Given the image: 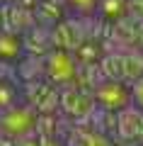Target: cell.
I'll return each mask as SVG.
<instances>
[{"mask_svg": "<svg viewBox=\"0 0 143 146\" xmlns=\"http://www.w3.org/2000/svg\"><path fill=\"white\" fill-rule=\"evenodd\" d=\"M97 71L102 78L109 80H124L131 83L138 76H143V51L141 49H121V51H109L100 58Z\"/></svg>", "mask_w": 143, "mask_h": 146, "instance_id": "1", "label": "cell"}, {"mask_svg": "<svg viewBox=\"0 0 143 146\" xmlns=\"http://www.w3.org/2000/svg\"><path fill=\"white\" fill-rule=\"evenodd\" d=\"M39 112L32 105H10L0 112V134L7 139H20L36 129Z\"/></svg>", "mask_w": 143, "mask_h": 146, "instance_id": "2", "label": "cell"}, {"mask_svg": "<svg viewBox=\"0 0 143 146\" xmlns=\"http://www.w3.org/2000/svg\"><path fill=\"white\" fill-rule=\"evenodd\" d=\"M78 66L73 51H66V49H51L46 54L44 61V73L51 85H71L78 80Z\"/></svg>", "mask_w": 143, "mask_h": 146, "instance_id": "3", "label": "cell"}, {"mask_svg": "<svg viewBox=\"0 0 143 146\" xmlns=\"http://www.w3.org/2000/svg\"><path fill=\"white\" fill-rule=\"evenodd\" d=\"M92 100L97 107H102L104 112H119L126 105H131V93H129V83L124 80H109L102 78L92 85Z\"/></svg>", "mask_w": 143, "mask_h": 146, "instance_id": "4", "label": "cell"}, {"mask_svg": "<svg viewBox=\"0 0 143 146\" xmlns=\"http://www.w3.org/2000/svg\"><path fill=\"white\" fill-rule=\"evenodd\" d=\"M58 107L66 112L68 117H75V119H85L95 112V100H92V93L80 85H71L63 93H58Z\"/></svg>", "mask_w": 143, "mask_h": 146, "instance_id": "5", "label": "cell"}, {"mask_svg": "<svg viewBox=\"0 0 143 146\" xmlns=\"http://www.w3.org/2000/svg\"><path fill=\"white\" fill-rule=\"evenodd\" d=\"M114 134L121 141L141 144L143 141V110L126 105L124 110L114 112Z\"/></svg>", "mask_w": 143, "mask_h": 146, "instance_id": "6", "label": "cell"}, {"mask_svg": "<svg viewBox=\"0 0 143 146\" xmlns=\"http://www.w3.org/2000/svg\"><path fill=\"white\" fill-rule=\"evenodd\" d=\"M82 39L85 34L80 32V25L75 20H58L51 32V44L56 49H66V51H73Z\"/></svg>", "mask_w": 143, "mask_h": 146, "instance_id": "7", "label": "cell"}, {"mask_svg": "<svg viewBox=\"0 0 143 146\" xmlns=\"http://www.w3.org/2000/svg\"><path fill=\"white\" fill-rule=\"evenodd\" d=\"M73 56H75L78 66H97L100 58L104 56V46L97 36H85L75 49H73Z\"/></svg>", "mask_w": 143, "mask_h": 146, "instance_id": "8", "label": "cell"}, {"mask_svg": "<svg viewBox=\"0 0 143 146\" xmlns=\"http://www.w3.org/2000/svg\"><path fill=\"white\" fill-rule=\"evenodd\" d=\"M66 146H114L104 131L97 129H73L66 139Z\"/></svg>", "mask_w": 143, "mask_h": 146, "instance_id": "9", "label": "cell"}, {"mask_svg": "<svg viewBox=\"0 0 143 146\" xmlns=\"http://www.w3.org/2000/svg\"><path fill=\"white\" fill-rule=\"evenodd\" d=\"M24 44H22L20 32H0V61H15L22 54Z\"/></svg>", "mask_w": 143, "mask_h": 146, "instance_id": "10", "label": "cell"}, {"mask_svg": "<svg viewBox=\"0 0 143 146\" xmlns=\"http://www.w3.org/2000/svg\"><path fill=\"white\" fill-rule=\"evenodd\" d=\"M97 15L102 17L104 22L114 25L117 20L126 17V0H100V5H97Z\"/></svg>", "mask_w": 143, "mask_h": 146, "instance_id": "11", "label": "cell"}, {"mask_svg": "<svg viewBox=\"0 0 143 146\" xmlns=\"http://www.w3.org/2000/svg\"><path fill=\"white\" fill-rule=\"evenodd\" d=\"M63 3H66V7L71 12H75L78 17L97 15V5H100V0H63Z\"/></svg>", "mask_w": 143, "mask_h": 146, "instance_id": "12", "label": "cell"}, {"mask_svg": "<svg viewBox=\"0 0 143 146\" xmlns=\"http://www.w3.org/2000/svg\"><path fill=\"white\" fill-rule=\"evenodd\" d=\"M129 93H131V105L143 110V76H138L136 80L129 83Z\"/></svg>", "mask_w": 143, "mask_h": 146, "instance_id": "13", "label": "cell"}, {"mask_svg": "<svg viewBox=\"0 0 143 146\" xmlns=\"http://www.w3.org/2000/svg\"><path fill=\"white\" fill-rule=\"evenodd\" d=\"M15 98H17V90L12 88L7 80H0V110L15 105Z\"/></svg>", "mask_w": 143, "mask_h": 146, "instance_id": "14", "label": "cell"}, {"mask_svg": "<svg viewBox=\"0 0 143 146\" xmlns=\"http://www.w3.org/2000/svg\"><path fill=\"white\" fill-rule=\"evenodd\" d=\"M126 17L143 22V0H126Z\"/></svg>", "mask_w": 143, "mask_h": 146, "instance_id": "15", "label": "cell"}, {"mask_svg": "<svg viewBox=\"0 0 143 146\" xmlns=\"http://www.w3.org/2000/svg\"><path fill=\"white\" fill-rule=\"evenodd\" d=\"M0 3H12V0H0Z\"/></svg>", "mask_w": 143, "mask_h": 146, "instance_id": "16", "label": "cell"}, {"mask_svg": "<svg viewBox=\"0 0 143 146\" xmlns=\"http://www.w3.org/2000/svg\"><path fill=\"white\" fill-rule=\"evenodd\" d=\"M138 146H143V141H141V144H138Z\"/></svg>", "mask_w": 143, "mask_h": 146, "instance_id": "17", "label": "cell"}]
</instances>
